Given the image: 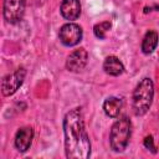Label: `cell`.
<instances>
[{
	"label": "cell",
	"mask_w": 159,
	"mask_h": 159,
	"mask_svg": "<svg viewBox=\"0 0 159 159\" xmlns=\"http://www.w3.org/2000/svg\"><path fill=\"white\" fill-rule=\"evenodd\" d=\"M63 133L66 157L68 159H87L91 154V143L81 108H73L65 116Z\"/></svg>",
	"instance_id": "obj_1"
},
{
	"label": "cell",
	"mask_w": 159,
	"mask_h": 159,
	"mask_svg": "<svg viewBox=\"0 0 159 159\" xmlns=\"http://www.w3.org/2000/svg\"><path fill=\"white\" fill-rule=\"evenodd\" d=\"M154 96V86L152 80L143 78L133 92V109L137 116H143L148 112Z\"/></svg>",
	"instance_id": "obj_2"
},
{
	"label": "cell",
	"mask_w": 159,
	"mask_h": 159,
	"mask_svg": "<svg viewBox=\"0 0 159 159\" xmlns=\"http://www.w3.org/2000/svg\"><path fill=\"white\" fill-rule=\"evenodd\" d=\"M130 137V120L127 117H122L118 119L111 129L109 142L111 147L114 152H123L129 142Z\"/></svg>",
	"instance_id": "obj_3"
},
{
	"label": "cell",
	"mask_w": 159,
	"mask_h": 159,
	"mask_svg": "<svg viewBox=\"0 0 159 159\" xmlns=\"http://www.w3.org/2000/svg\"><path fill=\"white\" fill-rule=\"evenodd\" d=\"M26 0H4V17L10 24L19 22L25 11Z\"/></svg>",
	"instance_id": "obj_4"
},
{
	"label": "cell",
	"mask_w": 159,
	"mask_h": 159,
	"mask_svg": "<svg viewBox=\"0 0 159 159\" xmlns=\"http://www.w3.org/2000/svg\"><path fill=\"white\" fill-rule=\"evenodd\" d=\"M25 70L24 68H19L16 70L14 73L7 75L2 78L1 81V89H2V94L4 96H11L14 94L17 88L22 84L24 78H25Z\"/></svg>",
	"instance_id": "obj_5"
},
{
	"label": "cell",
	"mask_w": 159,
	"mask_h": 159,
	"mask_svg": "<svg viewBox=\"0 0 159 159\" xmlns=\"http://www.w3.org/2000/svg\"><path fill=\"white\" fill-rule=\"evenodd\" d=\"M82 39V29L77 24H66L60 30V40L66 46H75Z\"/></svg>",
	"instance_id": "obj_6"
},
{
	"label": "cell",
	"mask_w": 159,
	"mask_h": 159,
	"mask_svg": "<svg viewBox=\"0 0 159 159\" xmlns=\"http://www.w3.org/2000/svg\"><path fill=\"white\" fill-rule=\"evenodd\" d=\"M87 60H88V53L84 48H78L75 50L68 57H67V62H66V67L68 71L72 72H78L81 71L86 65H87Z\"/></svg>",
	"instance_id": "obj_7"
},
{
	"label": "cell",
	"mask_w": 159,
	"mask_h": 159,
	"mask_svg": "<svg viewBox=\"0 0 159 159\" xmlns=\"http://www.w3.org/2000/svg\"><path fill=\"white\" fill-rule=\"evenodd\" d=\"M34 138V130L31 127H24L20 128L15 135V147L19 152H26L32 142Z\"/></svg>",
	"instance_id": "obj_8"
},
{
	"label": "cell",
	"mask_w": 159,
	"mask_h": 159,
	"mask_svg": "<svg viewBox=\"0 0 159 159\" xmlns=\"http://www.w3.org/2000/svg\"><path fill=\"white\" fill-rule=\"evenodd\" d=\"M61 14L66 20H76L81 14L80 0H63L61 4Z\"/></svg>",
	"instance_id": "obj_9"
},
{
	"label": "cell",
	"mask_w": 159,
	"mask_h": 159,
	"mask_svg": "<svg viewBox=\"0 0 159 159\" xmlns=\"http://www.w3.org/2000/svg\"><path fill=\"white\" fill-rule=\"evenodd\" d=\"M103 70L106 71V73H108V75H111V76H119V75L123 73L124 66H123V63L118 60V57H116V56H108V57L104 60Z\"/></svg>",
	"instance_id": "obj_10"
},
{
	"label": "cell",
	"mask_w": 159,
	"mask_h": 159,
	"mask_svg": "<svg viewBox=\"0 0 159 159\" xmlns=\"http://www.w3.org/2000/svg\"><path fill=\"white\" fill-rule=\"evenodd\" d=\"M122 106H123V102L120 98H117V97H109L104 101L103 103V109L106 112V114L108 117H117L122 109Z\"/></svg>",
	"instance_id": "obj_11"
},
{
	"label": "cell",
	"mask_w": 159,
	"mask_h": 159,
	"mask_svg": "<svg viewBox=\"0 0 159 159\" xmlns=\"http://www.w3.org/2000/svg\"><path fill=\"white\" fill-rule=\"evenodd\" d=\"M158 45V34L153 30L148 31L143 39V42H142V50L144 53H150L155 50Z\"/></svg>",
	"instance_id": "obj_12"
},
{
	"label": "cell",
	"mask_w": 159,
	"mask_h": 159,
	"mask_svg": "<svg viewBox=\"0 0 159 159\" xmlns=\"http://www.w3.org/2000/svg\"><path fill=\"white\" fill-rule=\"evenodd\" d=\"M109 29H111V22H109V21H104V22H101V24L94 25L93 32H94V35H96L98 39H104V37H106V32H107Z\"/></svg>",
	"instance_id": "obj_13"
},
{
	"label": "cell",
	"mask_w": 159,
	"mask_h": 159,
	"mask_svg": "<svg viewBox=\"0 0 159 159\" xmlns=\"http://www.w3.org/2000/svg\"><path fill=\"white\" fill-rule=\"evenodd\" d=\"M144 145H145V148H148V149H150L153 153H155L154 140H153V137H152V135H148V137H145V139H144Z\"/></svg>",
	"instance_id": "obj_14"
}]
</instances>
